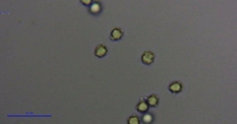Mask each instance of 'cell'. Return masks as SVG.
Wrapping results in <instances>:
<instances>
[{
	"mask_svg": "<svg viewBox=\"0 0 237 124\" xmlns=\"http://www.w3.org/2000/svg\"><path fill=\"white\" fill-rule=\"evenodd\" d=\"M81 3L85 4V5H89V4H91V1L90 0H81Z\"/></svg>",
	"mask_w": 237,
	"mask_h": 124,
	"instance_id": "30bf717a",
	"label": "cell"
},
{
	"mask_svg": "<svg viewBox=\"0 0 237 124\" xmlns=\"http://www.w3.org/2000/svg\"><path fill=\"white\" fill-rule=\"evenodd\" d=\"M139 117H137L136 115H133V116H130V118H129V120H128V123L129 124H139Z\"/></svg>",
	"mask_w": 237,
	"mask_h": 124,
	"instance_id": "9c48e42d",
	"label": "cell"
},
{
	"mask_svg": "<svg viewBox=\"0 0 237 124\" xmlns=\"http://www.w3.org/2000/svg\"><path fill=\"white\" fill-rule=\"evenodd\" d=\"M101 10H102V6H101V4L99 3V2L92 3V5L90 6V12L92 14H94V15L99 14V13L101 12Z\"/></svg>",
	"mask_w": 237,
	"mask_h": 124,
	"instance_id": "8992f818",
	"label": "cell"
},
{
	"mask_svg": "<svg viewBox=\"0 0 237 124\" xmlns=\"http://www.w3.org/2000/svg\"><path fill=\"white\" fill-rule=\"evenodd\" d=\"M123 36H124V33L122 30L119 29V28H115L111 33V38L113 41H120V39L123 38Z\"/></svg>",
	"mask_w": 237,
	"mask_h": 124,
	"instance_id": "277c9868",
	"label": "cell"
},
{
	"mask_svg": "<svg viewBox=\"0 0 237 124\" xmlns=\"http://www.w3.org/2000/svg\"><path fill=\"white\" fill-rule=\"evenodd\" d=\"M148 106H149V104H148L145 100H140L139 104H137L136 105V109L139 112H140V113H145V112L148 110Z\"/></svg>",
	"mask_w": 237,
	"mask_h": 124,
	"instance_id": "5b68a950",
	"label": "cell"
},
{
	"mask_svg": "<svg viewBox=\"0 0 237 124\" xmlns=\"http://www.w3.org/2000/svg\"><path fill=\"white\" fill-rule=\"evenodd\" d=\"M107 53H108V49L104 44H99V46L95 48V55L99 58H102L104 56H106Z\"/></svg>",
	"mask_w": 237,
	"mask_h": 124,
	"instance_id": "3957f363",
	"label": "cell"
},
{
	"mask_svg": "<svg viewBox=\"0 0 237 124\" xmlns=\"http://www.w3.org/2000/svg\"><path fill=\"white\" fill-rule=\"evenodd\" d=\"M141 61L143 64L145 65H150L154 61V54L151 51H145L141 56Z\"/></svg>",
	"mask_w": 237,
	"mask_h": 124,
	"instance_id": "6da1fadb",
	"label": "cell"
},
{
	"mask_svg": "<svg viewBox=\"0 0 237 124\" xmlns=\"http://www.w3.org/2000/svg\"><path fill=\"white\" fill-rule=\"evenodd\" d=\"M169 91L173 94H178L183 91V85H182L180 82H173L170 84Z\"/></svg>",
	"mask_w": 237,
	"mask_h": 124,
	"instance_id": "7a4b0ae2",
	"label": "cell"
},
{
	"mask_svg": "<svg viewBox=\"0 0 237 124\" xmlns=\"http://www.w3.org/2000/svg\"><path fill=\"white\" fill-rule=\"evenodd\" d=\"M158 103H159V100L155 95H149V97L147 98V104L150 106H156L158 104Z\"/></svg>",
	"mask_w": 237,
	"mask_h": 124,
	"instance_id": "52a82bcc",
	"label": "cell"
},
{
	"mask_svg": "<svg viewBox=\"0 0 237 124\" xmlns=\"http://www.w3.org/2000/svg\"><path fill=\"white\" fill-rule=\"evenodd\" d=\"M142 121L144 123H151L153 121V115L150 113H146L142 116Z\"/></svg>",
	"mask_w": 237,
	"mask_h": 124,
	"instance_id": "ba28073f",
	"label": "cell"
}]
</instances>
